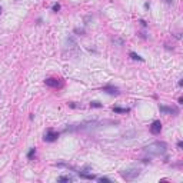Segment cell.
<instances>
[{
    "label": "cell",
    "instance_id": "15",
    "mask_svg": "<svg viewBox=\"0 0 183 183\" xmlns=\"http://www.w3.org/2000/svg\"><path fill=\"white\" fill-rule=\"evenodd\" d=\"M52 10L57 13V11L60 10V4H59V3H54V4H53V7H52Z\"/></svg>",
    "mask_w": 183,
    "mask_h": 183
},
{
    "label": "cell",
    "instance_id": "4",
    "mask_svg": "<svg viewBox=\"0 0 183 183\" xmlns=\"http://www.w3.org/2000/svg\"><path fill=\"white\" fill-rule=\"evenodd\" d=\"M160 132H162V123H160V120H155L150 125V133L152 135H159Z\"/></svg>",
    "mask_w": 183,
    "mask_h": 183
},
{
    "label": "cell",
    "instance_id": "11",
    "mask_svg": "<svg viewBox=\"0 0 183 183\" xmlns=\"http://www.w3.org/2000/svg\"><path fill=\"white\" fill-rule=\"evenodd\" d=\"M129 56H130L133 60H139V62H143V57H140V56H139V54H136L135 52H130V53H129Z\"/></svg>",
    "mask_w": 183,
    "mask_h": 183
},
{
    "label": "cell",
    "instance_id": "14",
    "mask_svg": "<svg viewBox=\"0 0 183 183\" xmlns=\"http://www.w3.org/2000/svg\"><path fill=\"white\" fill-rule=\"evenodd\" d=\"M34 155H36V147H32V149L29 150V153H27V158H29V159H32Z\"/></svg>",
    "mask_w": 183,
    "mask_h": 183
},
{
    "label": "cell",
    "instance_id": "1",
    "mask_svg": "<svg viewBox=\"0 0 183 183\" xmlns=\"http://www.w3.org/2000/svg\"><path fill=\"white\" fill-rule=\"evenodd\" d=\"M168 150V143L166 142H153L149 146L143 147V152L147 153L149 156H160L163 153H166Z\"/></svg>",
    "mask_w": 183,
    "mask_h": 183
},
{
    "label": "cell",
    "instance_id": "12",
    "mask_svg": "<svg viewBox=\"0 0 183 183\" xmlns=\"http://www.w3.org/2000/svg\"><path fill=\"white\" fill-rule=\"evenodd\" d=\"M90 107H96V109H100V107H103V105H102L100 102H97V100H93V102H90Z\"/></svg>",
    "mask_w": 183,
    "mask_h": 183
},
{
    "label": "cell",
    "instance_id": "19",
    "mask_svg": "<svg viewBox=\"0 0 183 183\" xmlns=\"http://www.w3.org/2000/svg\"><path fill=\"white\" fill-rule=\"evenodd\" d=\"M0 13H1V6H0Z\"/></svg>",
    "mask_w": 183,
    "mask_h": 183
},
{
    "label": "cell",
    "instance_id": "13",
    "mask_svg": "<svg viewBox=\"0 0 183 183\" xmlns=\"http://www.w3.org/2000/svg\"><path fill=\"white\" fill-rule=\"evenodd\" d=\"M67 105H69V107H72V109H83L82 105H76L74 102H70V103H67Z\"/></svg>",
    "mask_w": 183,
    "mask_h": 183
},
{
    "label": "cell",
    "instance_id": "5",
    "mask_svg": "<svg viewBox=\"0 0 183 183\" xmlns=\"http://www.w3.org/2000/svg\"><path fill=\"white\" fill-rule=\"evenodd\" d=\"M44 83H46V86H49V87H60V86H62L60 79H54V77H49V79H46Z\"/></svg>",
    "mask_w": 183,
    "mask_h": 183
},
{
    "label": "cell",
    "instance_id": "6",
    "mask_svg": "<svg viewBox=\"0 0 183 183\" xmlns=\"http://www.w3.org/2000/svg\"><path fill=\"white\" fill-rule=\"evenodd\" d=\"M103 92H106L107 95H112V96H117L119 95V89L116 87V86H113V84H107V86H103V89H102Z\"/></svg>",
    "mask_w": 183,
    "mask_h": 183
},
{
    "label": "cell",
    "instance_id": "9",
    "mask_svg": "<svg viewBox=\"0 0 183 183\" xmlns=\"http://www.w3.org/2000/svg\"><path fill=\"white\" fill-rule=\"evenodd\" d=\"M112 110H113L115 113H129V112H130L129 107H119V106H113Z\"/></svg>",
    "mask_w": 183,
    "mask_h": 183
},
{
    "label": "cell",
    "instance_id": "7",
    "mask_svg": "<svg viewBox=\"0 0 183 183\" xmlns=\"http://www.w3.org/2000/svg\"><path fill=\"white\" fill-rule=\"evenodd\" d=\"M159 110H160L162 113H166V115L178 113V109H176V107H172V106H163V105H159Z\"/></svg>",
    "mask_w": 183,
    "mask_h": 183
},
{
    "label": "cell",
    "instance_id": "17",
    "mask_svg": "<svg viewBox=\"0 0 183 183\" xmlns=\"http://www.w3.org/2000/svg\"><path fill=\"white\" fill-rule=\"evenodd\" d=\"M74 33H79V34H84V30H83V29H74Z\"/></svg>",
    "mask_w": 183,
    "mask_h": 183
},
{
    "label": "cell",
    "instance_id": "16",
    "mask_svg": "<svg viewBox=\"0 0 183 183\" xmlns=\"http://www.w3.org/2000/svg\"><path fill=\"white\" fill-rule=\"evenodd\" d=\"M99 182H112V180H110V179H109V178H99Z\"/></svg>",
    "mask_w": 183,
    "mask_h": 183
},
{
    "label": "cell",
    "instance_id": "10",
    "mask_svg": "<svg viewBox=\"0 0 183 183\" xmlns=\"http://www.w3.org/2000/svg\"><path fill=\"white\" fill-rule=\"evenodd\" d=\"M74 179L72 178V176H60L59 179H57V182H73Z\"/></svg>",
    "mask_w": 183,
    "mask_h": 183
},
{
    "label": "cell",
    "instance_id": "8",
    "mask_svg": "<svg viewBox=\"0 0 183 183\" xmlns=\"http://www.w3.org/2000/svg\"><path fill=\"white\" fill-rule=\"evenodd\" d=\"M77 175H79V178H82V179H87V180H95V179H96V176H95L93 173H82V172L79 170Z\"/></svg>",
    "mask_w": 183,
    "mask_h": 183
},
{
    "label": "cell",
    "instance_id": "3",
    "mask_svg": "<svg viewBox=\"0 0 183 183\" xmlns=\"http://www.w3.org/2000/svg\"><path fill=\"white\" fill-rule=\"evenodd\" d=\"M57 137H59V132H54L53 129H47V132L44 133V137H43V140H44V142H49V143H52V142L57 140Z\"/></svg>",
    "mask_w": 183,
    "mask_h": 183
},
{
    "label": "cell",
    "instance_id": "18",
    "mask_svg": "<svg viewBox=\"0 0 183 183\" xmlns=\"http://www.w3.org/2000/svg\"><path fill=\"white\" fill-rule=\"evenodd\" d=\"M178 147H179V149H182V147H183V142H182V140H179V142H178Z\"/></svg>",
    "mask_w": 183,
    "mask_h": 183
},
{
    "label": "cell",
    "instance_id": "2",
    "mask_svg": "<svg viewBox=\"0 0 183 183\" xmlns=\"http://www.w3.org/2000/svg\"><path fill=\"white\" fill-rule=\"evenodd\" d=\"M120 175H122V178H123L125 180H135L136 178H139L140 169H139V168H129V169L122 170Z\"/></svg>",
    "mask_w": 183,
    "mask_h": 183
}]
</instances>
